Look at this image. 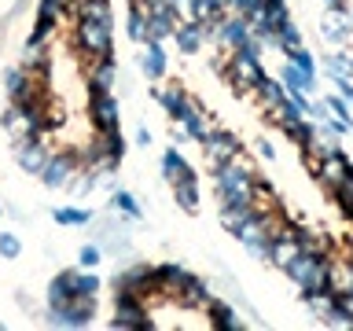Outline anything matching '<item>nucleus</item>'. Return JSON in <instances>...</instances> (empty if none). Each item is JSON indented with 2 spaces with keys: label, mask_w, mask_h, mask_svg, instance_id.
I'll return each mask as SVG.
<instances>
[{
  "label": "nucleus",
  "mask_w": 353,
  "mask_h": 331,
  "mask_svg": "<svg viewBox=\"0 0 353 331\" xmlns=\"http://www.w3.org/2000/svg\"><path fill=\"white\" fill-rule=\"evenodd\" d=\"M214 184L221 203H236V206H254V173L247 162H221L214 166Z\"/></svg>",
  "instance_id": "f257e3e1"
},
{
  "label": "nucleus",
  "mask_w": 353,
  "mask_h": 331,
  "mask_svg": "<svg viewBox=\"0 0 353 331\" xmlns=\"http://www.w3.org/2000/svg\"><path fill=\"white\" fill-rule=\"evenodd\" d=\"M283 272L291 276L302 294H313V291L331 287V265H327V258L320 250H298L294 258L283 265Z\"/></svg>",
  "instance_id": "f03ea898"
},
{
  "label": "nucleus",
  "mask_w": 353,
  "mask_h": 331,
  "mask_svg": "<svg viewBox=\"0 0 353 331\" xmlns=\"http://www.w3.org/2000/svg\"><path fill=\"white\" fill-rule=\"evenodd\" d=\"M74 44L88 55V59H107V55H114V33H110V26L92 22V19H77Z\"/></svg>",
  "instance_id": "7ed1b4c3"
},
{
  "label": "nucleus",
  "mask_w": 353,
  "mask_h": 331,
  "mask_svg": "<svg viewBox=\"0 0 353 331\" xmlns=\"http://www.w3.org/2000/svg\"><path fill=\"white\" fill-rule=\"evenodd\" d=\"M110 328L114 331H148L151 313H148V298L137 294H114V317H110Z\"/></svg>",
  "instance_id": "20e7f679"
},
{
  "label": "nucleus",
  "mask_w": 353,
  "mask_h": 331,
  "mask_svg": "<svg viewBox=\"0 0 353 331\" xmlns=\"http://www.w3.org/2000/svg\"><path fill=\"white\" fill-rule=\"evenodd\" d=\"M81 166L85 162H81V154H77V151H52L48 162H44V170H41V184L52 188V192H66Z\"/></svg>",
  "instance_id": "39448f33"
},
{
  "label": "nucleus",
  "mask_w": 353,
  "mask_h": 331,
  "mask_svg": "<svg viewBox=\"0 0 353 331\" xmlns=\"http://www.w3.org/2000/svg\"><path fill=\"white\" fill-rule=\"evenodd\" d=\"M114 294H137V298H151L154 294V265L148 261H132L129 269L114 272V283H110Z\"/></svg>",
  "instance_id": "423d86ee"
},
{
  "label": "nucleus",
  "mask_w": 353,
  "mask_h": 331,
  "mask_svg": "<svg viewBox=\"0 0 353 331\" xmlns=\"http://www.w3.org/2000/svg\"><path fill=\"white\" fill-rule=\"evenodd\" d=\"M96 317V298H70L63 309H48V328H88Z\"/></svg>",
  "instance_id": "0eeeda50"
},
{
  "label": "nucleus",
  "mask_w": 353,
  "mask_h": 331,
  "mask_svg": "<svg viewBox=\"0 0 353 331\" xmlns=\"http://www.w3.org/2000/svg\"><path fill=\"white\" fill-rule=\"evenodd\" d=\"M88 121L96 132L121 129V107L114 92H88Z\"/></svg>",
  "instance_id": "6e6552de"
},
{
  "label": "nucleus",
  "mask_w": 353,
  "mask_h": 331,
  "mask_svg": "<svg viewBox=\"0 0 353 331\" xmlns=\"http://www.w3.org/2000/svg\"><path fill=\"white\" fill-rule=\"evenodd\" d=\"M48 143H44L41 137H26V140H19L15 143V162H19V170L22 173H30V177H41L44 170V162H48Z\"/></svg>",
  "instance_id": "1a4fd4ad"
},
{
  "label": "nucleus",
  "mask_w": 353,
  "mask_h": 331,
  "mask_svg": "<svg viewBox=\"0 0 353 331\" xmlns=\"http://www.w3.org/2000/svg\"><path fill=\"white\" fill-rule=\"evenodd\" d=\"M265 77V66H261V55H250V52H232V81L239 88H258Z\"/></svg>",
  "instance_id": "9d476101"
},
{
  "label": "nucleus",
  "mask_w": 353,
  "mask_h": 331,
  "mask_svg": "<svg viewBox=\"0 0 353 331\" xmlns=\"http://www.w3.org/2000/svg\"><path fill=\"white\" fill-rule=\"evenodd\" d=\"M203 154L210 166H221V162H232L239 154V140L232 137V132L225 129H210L206 140H203Z\"/></svg>",
  "instance_id": "9b49d317"
},
{
  "label": "nucleus",
  "mask_w": 353,
  "mask_h": 331,
  "mask_svg": "<svg viewBox=\"0 0 353 331\" xmlns=\"http://www.w3.org/2000/svg\"><path fill=\"white\" fill-rule=\"evenodd\" d=\"M154 99L162 103V110L170 114L173 121H184V118H192L195 110H199V103L192 96L184 92V88H176V85H170V88H162V92H154Z\"/></svg>",
  "instance_id": "f8f14e48"
},
{
  "label": "nucleus",
  "mask_w": 353,
  "mask_h": 331,
  "mask_svg": "<svg viewBox=\"0 0 353 331\" xmlns=\"http://www.w3.org/2000/svg\"><path fill=\"white\" fill-rule=\"evenodd\" d=\"M140 70L148 81H162L165 70H170V55H165L162 41H143V52H140Z\"/></svg>",
  "instance_id": "ddd939ff"
},
{
  "label": "nucleus",
  "mask_w": 353,
  "mask_h": 331,
  "mask_svg": "<svg viewBox=\"0 0 353 331\" xmlns=\"http://www.w3.org/2000/svg\"><path fill=\"white\" fill-rule=\"evenodd\" d=\"M173 41H176V52L195 55V52H203V44H206V26L195 19H181L173 30Z\"/></svg>",
  "instance_id": "4468645a"
},
{
  "label": "nucleus",
  "mask_w": 353,
  "mask_h": 331,
  "mask_svg": "<svg viewBox=\"0 0 353 331\" xmlns=\"http://www.w3.org/2000/svg\"><path fill=\"white\" fill-rule=\"evenodd\" d=\"M114 85H118L114 55H107V59H92V66H88V92H114Z\"/></svg>",
  "instance_id": "2eb2a0df"
},
{
  "label": "nucleus",
  "mask_w": 353,
  "mask_h": 331,
  "mask_svg": "<svg viewBox=\"0 0 353 331\" xmlns=\"http://www.w3.org/2000/svg\"><path fill=\"white\" fill-rule=\"evenodd\" d=\"M217 37L228 44V48H239V44H247L250 37H254V30H250V19L247 15H225L217 22Z\"/></svg>",
  "instance_id": "dca6fc26"
},
{
  "label": "nucleus",
  "mask_w": 353,
  "mask_h": 331,
  "mask_svg": "<svg viewBox=\"0 0 353 331\" xmlns=\"http://www.w3.org/2000/svg\"><path fill=\"white\" fill-rule=\"evenodd\" d=\"M184 276H188V269H184V265H176V261H162V265H154V294L173 298L176 291H181Z\"/></svg>",
  "instance_id": "f3484780"
},
{
  "label": "nucleus",
  "mask_w": 353,
  "mask_h": 331,
  "mask_svg": "<svg viewBox=\"0 0 353 331\" xmlns=\"http://www.w3.org/2000/svg\"><path fill=\"white\" fill-rule=\"evenodd\" d=\"M0 126H4V132H8V137L15 140V143H19V140H26V137H41V132L33 129V118H30L22 107H15V103H11V107L4 110Z\"/></svg>",
  "instance_id": "a211bd4d"
},
{
  "label": "nucleus",
  "mask_w": 353,
  "mask_h": 331,
  "mask_svg": "<svg viewBox=\"0 0 353 331\" xmlns=\"http://www.w3.org/2000/svg\"><path fill=\"white\" fill-rule=\"evenodd\" d=\"M173 298L181 305H188V309H206L210 305V287H206V280H199V276L188 272L184 283H181V291H176Z\"/></svg>",
  "instance_id": "6ab92c4d"
},
{
  "label": "nucleus",
  "mask_w": 353,
  "mask_h": 331,
  "mask_svg": "<svg viewBox=\"0 0 353 331\" xmlns=\"http://www.w3.org/2000/svg\"><path fill=\"white\" fill-rule=\"evenodd\" d=\"M350 33H353V19H346V11H327L324 22H320V37L331 44L350 41Z\"/></svg>",
  "instance_id": "aec40b11"
},
{
  "label": "nucleus",
  "mask_w": 353,
  "mask_h": 331,
  "mask_svg": "<svg viewBox=\"0 0 353 331\" xmlns=\"http://www.w3.org/2000/svg\"><path fill=\"white\" fill-rule=\"evenodd\" d=\"M162 177L170 184H176V181H184V177H199V173L192 170V162H188L184 154L176 151V143H173V148L162 151Z\"/></svg>",
  "instance_id": "412c9836"
},
{
  "label": "nucleus",
  "mask_w": 353,
  "mask_h": 331,
  "mask_svg": "<svg viewBox=\"0 0 353 331\" xmlns=\"http://www.w3.org/2000/svg\"><path fill=\"white\" fill-rule=\"evenodd\" d=\"M70 11H74V19H92V22H103V26H114L110 0H74Z\"/></svg>",
  "instance_id": "4be33fe9"
},
{
  "label": "nucleus",
  "mask_w": 353,
  "mask_h": 331,
  "mask_svg": "<svg viewBox=\"0 0 353 331\" xmlns=\"http://www.w3.org/2000/svg\"><path fill=\"white\" fill-rule=\"evenodd\" d=\"M280 81H283V88H287V92H313V88H316V77L313 74H305L302 70V66H294L291 59H287L283 63V70H280Z\"/></svg>",
  "instance_id": "5701e85b"
},
{
  "label": "nucleus",
  "mask_w": 353,
  "mask_h": 331,
  "mask_svg": "<svg viewBox=\"0 0 353 331\" xmlns=\"http://www.w3.org/2000/svg\"><path fill=\"white\" fill-rule=\"evenodd\" d=\"M22 70H30V74H37V77H48L52 74V52L44 48V44H37V48H33V44H26V48H22Z\"/></svg>",
  "instance_id": "b1692460"
},
{
  "label": "nucleus",
  "mask_w": 353,
  "mask_h": 331,
  "mask_svg": "<svg viewBox=\"0 0 353 331\" xmlns=\"http://www.w3.org/2000/svg\"><path fill=\"white\" fill-rule=\"evenodd\" d=\"M170 188H173V199L184 214H199V177H184V181H176Z\"/></svg>",
  "instance_id": "393cba45"
},
{
  "label": "nucleus",
  "mask_w": 353,
  "mask_h": 331,
  "mask_svg": "<svg viewBox=\"0 0 353 331\" xmlns=\"http://www.w3.org/2000/svg\"><path fill=\"white\" fill-rule=\"evenodd\" d=\"M206 313H210V324H214V328H221V331H239V328H243L239 313H236L232 305H225V302H214V298H210Z\"/></svg>",
  "instance_id": "a878e982"
},
{
  "label": "nucleus",
  "mask_w": 353,
  "mask_h": 331,
  "mask_svg": "<svg viewBox=\"0 0 353 331\" xmlns=\"http://www.w3.org/2000/svg\"><path fill=\"white\" fill-rule=\"evenodd\" d=\"M70 287H74V298H96L103 280L92 269H70Z\"/></svg>",
  "instance_id": "bb28decb"
},
{
  "label": "nucleus",
  "mask_w": 353,
  "mask_h": 331,
  "mask_svg": "<svg viewBox=\"0 0 353 331\" xmlns=\"http://www.w3.org/2000/svg\"><path fill=\"white\" fill-rule=\"evenodd\" d=\"M283 132L291 137V143H298L302 151H309L316 143V129L313 126H305L302 118H283Z\"/></svg>",
  "instance_id": "cd10ccee"
},
{
  "label": "nucleus",
  "mask_w": 353,
  "mask_h": 331,
  "mask_svg": "<svg viewBox=\"0 0 353 331\" xmlns=\"http://www.w3.org/2000/svg\"><path fill=\"white\" fill-rule=\"evenodd\" d=\"M74 298V287H70V269H63L55 280L48 283V309H63L66 302Z\"/></svg>",
  "instance_id": "c85d7f7f"
},
{
  "label": "nucleus",
  "mask_w": 353,
  "mask_h": 331,
  "mask_svg": "<svg viewBox=\"0 0 353 331\" xmlns=\"http://www.w3.org/2000/svg\"><path fill=\"white\" fill-rule=\"evenodd\" d=\"M110 210H114V214H121V217H129V221H140V217H143L137 195L125 192V188H118V192L110 195Z\"/></svg>",
  "instance_id": "c756f323"
},
{
  "label": "nucleus",
  "mask_w": 353,
  "mask_h": 331,
  "mask_svg": "<svg viewBox=\"0 0 353 331\" xmlns=\"http://www.w3.org/2000/svg\"><path fill=\"white\" fill-rule=\"evenodd\" d=\"M52 221L59 228H77V225H88L92 221V210H77V206H55L52 210Z\"/></svg>",
  "instance_id": "7c9ffc66"
},
{
  "label": "nucleus",
  "mask_w": 353,
  "mask_h": 331,
  "mask_svg": "<svg viewBox=\"0 0 353 331\" xmlns=\"http://www.w3.org/2000/svg\"><path fill=\"white\" fill-rule=\"evenodd\" d=\"M258 96L265 99V107H269V110H276V107H280L283 99H287V88H283V81H272V77L265 74L261 85H258Z\"/></svg>",
  "instance_id": "2f4dec72"
},
{
  "label": "nucleus",
  "mask_w": 353,
  "mask_h": 331,
  "mask_svg": "<svg viewBox=\"0 0 353 331\" xmlns=\"http://www.w3.org/2000/svg\"><path fill=\"white\" fill-rule=\"evenodd\" d=\"M324 70L331 77H353V55L350 52H331L324 55Z\"/></svg>",
  "instance_id": "473e14b6"
},
{
  "label": "nucleus",
  "mask_w": 353,
  "mask_h": 331,
  "mask_svg": "<svg viewBox=\"0 0 353 331\" xmlns=\"http://www.w3.org/2000/svg\"><path fill=\"white\" fill-rule=\"evenodd\" d=\"M272 44H276L280 52H291V48H298V44H302V33H298V26H294V22H283V26L276 30Z\"/></svg>",
  "instance_id": "72a5a7b5"
},
{
  "label": "nucleus",
  "mask_w": 353,
  "mask_h": 331,
  "mask_svg": "<svg viewBox=\"0 0 353 331\" xmlns=\"http://www.w3.org/2000/svg\"><path fill=\"white\" fill-rule=\"evenodd\" d=\"M181 126H184V132H188V140H199V143H203V140H206V132H210L206 118H203V110H195V114H192V118H184Z\"/></svg>",
  "instance_id": "f704fd0d"
},
{
  "label": "nucleus",
  "mask_w": 353,
  "mask_h": 331,
  "mask_svg": "<svg viewBox=\"0 0 353 331\" xmlns=\"http://www.w3.org/2000/svg\"><path fill=\"white\" fill-rule=\"evenodd\" d=\"M99 261H103V247H99V243H85V247L77 250V269H96Z\"/></svg>",
  "instance_id": "c9c22d12"
},
{
  "label": "nucleus",
  "mask_w": 353,
  "mask_h": 331,
  "mask_svg": "<svg viewBox=\"0 0 353 331\" xmlns=\"http://www.w3.org/2000/svg\"><path fill=\"white\" fill-rule=\"evenodd\" d=\"M74 0H37V15L44 19H63L66 11H70Z\"/></svg>",
  "instance_id": "e433bc0d"
},
{
  "label": "nucleus",
  "mask_w": 353,
  "mask_h": 331,
  "mask_svg": "<svg viewBox=\"0 0 353 331\" xmlns=\"http://www.w3.org/2000/svg\"><path fill=\"white\" fill-rule=\"evenodd\" d=\"M22 254V239L15 236V232H0V258L4 261H15Z\"/></svg>",
  "instance_id": "4c0bfd02"
},
{
  "label": "nucleus",
  "mask_w": 353,
  "mask_h": 331,
  "mask_svg": "<svg viewBox=\"0 0 353 331\" xmlns=\"http://www.w3.org/2000/svg\"><path fill=\"white\" fill-rule=\"evenodd\" d=\"M324 103H327V110H331V118L346 121V126H350V132H353V114H350V103H346V99H342V96L335 92V96H327Z\"/></svg>",
  "instance_id": "58836bf2"
},
{
  "label": "nucleus",
  "mask_w": 353,
  "mask_h": 331,
  "mask_svg": "<svg viewBox=\"0 0 353 331\" xmlns=\"http://www.w3.org/2000/svg\"><path fill=\"white\" fill-rule=\"evenodd\" d=\"M287 59H291L294 66H302L305 74H313V77H316V59L309 55V48H302V44H298V48H291V52H287Z\"/></svg>",
  "instance_id": "ea45409f"
},
{
  "label": "nucleus",
  "mask_w": 353,
  "mask_h": 331,
  "mask_svg": "<svg viewBox=\"0 0 353 331\" xmlns=\"http://www.w3.org/2000/svg\"><path fill=\"white\" fill-rule=\"evenodd\" d=\"M261 4H265V0H232V8H236L239 15H247V19L254 15V11H258Z\"/></svg>",
  "instance_id": "a19ab883"
},
{
  "label": "nucleus",
  "mask_w": 353,
  "mask_h": 331,
  "mask_svg": "<svg viewBox=\"0 0 353 331\" xmlns=\"http://www.w3.org/2000/svg\"><path fill=\"white\" fill-rule=\"evenodd\" d=\"M331 81L339 85V96L346 99V103H353V77H331Z\"/></svg>",
  "instance_id": "79ce46f5"
},
{
  "label": "nucleus",
  "mask_w": 353,
  "mask_h": 331,
  "mask_svg": "<svg viewBox=\"0 0 353 331\" xmlns=\"http://www.w3.org/2000/svg\"><path fill=\"white\" fill-rule=\"evenodd\" d=\"M137 143H140V148H151V129H148V126L137 129Z\"/></svg>",
  "instance_id": "37998d69"
},
{
  "label": "nucleus",
  "mask_w": 353,
  "mask_h": 331,
  "mask_svg": "<svg viewBox=\"0 0 353 331\" xmlns=\"http://www.w3.org/2000/svg\"><path fill=\"white\" fill-rule=\"evenodd\" d=\"M258 151H261V159H269V162L276 159V148H272L269 140H261V143H258Z\"/></svg>",
  "instance_id": "c03bdc74"
},
{
  "label": "nucleus",
  "mask_w": 353,
  "mask_h": 331,
  "mask_svg": "<svg viewBox=\"0 0 353 331\" xmlns=\"http://www.w3.org/2000/svg\"><path fill=\"white\" fill-rule=\"evenodd\" d=\"M327 11H346V0H324Z\"/></svg>",
  "instance_id": "a18cd8bd"
},
{
  "label": "nucleus",
  "mask_w": 353,
  "mask_h": 331,
  "mask_svg": "<svg viewBox=\"0 0 353 331\" xmlns=\"http://www.w3.org/2000/svg\"><path fill=\"white\" fill-rule=\"evenodd\" d=\"M0 214H4V210H0Z\"/></svg>",
  "instance_id": "49530a36"
},
{
  "label": "nucleus",
  "mask_w": 353,
  "mask_h": 331,
  "mask_svg": "<svg viewBox=\"0 0 353 331\" xmlns=\"http://www.w3.org/2000/svg\"><path fill=\"white\" fill-rule=\"evenodd\" d=\"M148 4H151V0H148Z\"/></svg>",
  "instance_id": "de8ad7c7"
},
{
  "label": "nucleus",
  "mask_w": 353,
  "mask_h": 331,
  "mask_svg": "<svg viewBox=\"0 0 353 331\" xmlns=\"http://www.w3.org/2000/svg\"><path fill=\"white\" fill-rule=\"evenodd\" d=\"M350 19H353V15H350Z\"/></svg>",
  "instance_id": "09e8293b"
},
{
  "label": "nucleus",
  "mask_w": 353,
  "mask_h": 331,
  "mask_svg": "<svg viewBox=\"0 0 353 331\" xmlns=\"http://www.w3.org/2000/svg\"><path fill=\"white\" fill-rule=\"evenodd\" d=\"M350 55H353V52H350Z\"/></svg>",
  "instance_id": "8fccbe9b"
}]
</instances>
